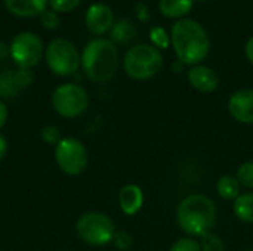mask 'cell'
Segmentation results:
<instances>
[{
	"instance_id": "obj_1",
	"label": "cell",
	"mask_w": 253,
	"mask_h": 251,
	"mask_svg": "<svg viewBox=\"0 0 253 251\" xmlns=\"http://www.w3.org/2000/svg\"><path fill=\"white\" fill-rule=\"evenodd\" d=\"M170 43L178 61L184 65H199L211 50L209 34L194 19H178L170 30Z\"/></svg>"
},
{
	"instance_id": "obj_2",
	"label": "cell",
	"mask_w": 253,
	"mask_h": 251,
	"mask_svg": "<svg viewBox=\"0 0 253 251\" xmlns=\"http://www.w3.org/2000/svg\"><path fill=\"white\" fill-rule=\"evenodd\" d=\"M218 220V209L212 198L203 194L185 197L176 210V222L179 228L190 237H203L215 228Z\"/></svg>"
},
{
	"instance_id": "obj_3",
	"label": "cell",
	"mask_w": 253,
	"mask_h": 251,
	"mask_svg": "<svg viewBox=\"0 0 253 251\" xmlns=\"http://www.w3.org/2000/svg\"><path fill=\"white\" fill-rule=\"evenodd\" d=\"M82 70L95 83L110 81L119 68V49L111 38L96 37L90 40L82 52Z\"/></svg>"
},
{
	"instance_id": "obj_4",
	"label": "cell",
	"mask_w": 253,
	"mask_h": 251,
	"mask_svg": "<svg viewBox=\"0 0 253 251\" xmlns=\"http://www.w3.org/2000/svg\"><path fill=\"white\" fill-rule=\"evenodd\" d=\"M163 67V55L153 44H135L132 46L125 58L123 68L126 74L133 80H148L154 77Z\"/></svg>"
},
{
	"instance_id": "obj_5",
	"label": "cell",
	"mask_w": 253,
	"mask_h": 251,
	"mask_svg": "<svg viewBox=\"0 0 253 251\" xmlns=\"http://www.w3.org/2000/svg\"><path fill=\"white\" fill-rule=\"evenodd\" d=\"M76 44L65 38L58 37L53 38L44 50V58L49 70L58 77H71L80 68V58Z\"/></svg>"
},
{
	"instance_id": "obj_6",
	"label": "cell",
	"mask_w": 253,
	"mask_h": 251,
	"mask_svg": "<svg viewBox=\"0 0 253 251\" xmlns=\"http://www.w3.org/2000/svg\"><path fill=\"white\" fill-rule=\"evenodd\" d=\"M76 231L79 238L95 247H102L113 241L116 229L113 220L99 212H89L84 213L76 225Z\"/></svg>"
},
{
	"instance_id": "obj_7",
	"label": "cell",
	"mask_w": 253,
	"mask_h": 251,
	"mask_svg": "<svg viewBox=\"0 0 253 251\" xmlns=\"http://www.w3.org/2000/svg\"><path fill=\"white\" fill-rule=\"evenodd\" d=\"M53 109L65 118H76L82 115L89 107V96L84 87L77 83L59 84L52 93Z\"/></svg>"
},
{
	"instance_id": "obj_8",
	"label": "cell",
	"mask_w": 253,
	"mask_h": 251,
	"mask_svg": "<svg viewBox=\"0 0 253 251\" xmlns=\"http://www.w3.org/2000/svg\"><path fill=\"white\" fill-rule=\"evenodd\" d=\"M9 49L10 59L18 68L31 70L44 56V46L42 38L31 31H22L16 34L12 38Z\"/></svg>"
},
{
	"instance_id": "obj_9",
	"label": "cell",
	"mask_w": 253,
	"mask_h": 251,
	"mask_svg": "<svg viewBox=\"0 0 253 251\" xmlns=\"http://www.w3.org/2000/svg\"><path fill=\"white\" fill-rule=\"evenodd\" d=\"M55 160L64 173L77 176L83 173L87 166V151L79 139L62 138L55 146Z\"/></svg>"
},
{
	"instance_id": "obj_10",
	"label": "cell",
	"mask_w": 253,
	"mask_h": 251,
	"mask_svg": "<svg viewBox=\"0 0 253 251\" xmlns=\"http://www.w3.org/2000/svg\"><path fill=\"white\" fill-rule=\"evenodd\" d=\"M84 24L95 36H102L111 31L114 25V13L105 3H92L84 13Z\"/></svg>"
},
{
	"instance_id": "obj_11",
	"label": "cell",
	"mask_w": 253,
	"mask_h": 251,
	"mask_svg": "<svg viewBox=\"0 0 253 251\" xmlns=\"http://www.w3.org/2000/svg\"><path fill=\"white\" fill-rule=\"evenodd\" d=\"M231 117L242 124H253V90L240 89L234 92L228 101Z\"/></svg>"
},
{
	"instance_id": "obj_12",
	"label": "cell",
	"mask_w": 253,
	"mask_h": 251,
	"mask_svg": "<svg viewBox=\"0 0 253 251\" xmlns=\"http://www.w3.org/2000/svg\"><path fill=\"white\" fill-rule=\"evenodd\" d=\"M188 81L200 93H212L219 86V75L211 67L194 65L188 71Z\"/></svg>"
},
{
	"instance_id": "obj_13",
	"label": "cell",
	"mask_w": 253,
	"mask_h": 251,
	"mask_svg": "<svg viewBox=\"0 0 253 251\" xmlns=\"http://www.w3.org/2000/svg\"><path fill=\"white\" fill-rule=\"evenodd\" d=\"M3 4L16 18H34L46 10L49 0H3Z\"/></svg>"
},
{
	"instance_id": "obj_14",
	"label": "cell",
	"mask_w": 253,
	"mask_h": 251,
	"mask_svg": "<svg viewBox=\"0 0 253 251\" xmlns=\"http://www.w3.org/2000/svg\"><path fill=\"white\" fill-rule=\"evenodd\" d=\"M144 204V192L138 185H125L119 192V206L127 216L136 215Z\"/></svg>"
},
{
	"instance_id": "obj_15",
	"label": "cell",
	"mask_w": 253,
	"mask_h": 251,
	"mask_svg": "<svg viewBox=\"0 0 253 251\" xmlns=\"http://www.w3.org/2000/svg\"><path fill=\"white\" fill-rule=\"evenodd\" d=\"M194 6V0H160L159 9L166 18H182L191 12Z\"/></svg>"
},
{
	"instance_id": "obj_16",
	"label": "cell",
	"mask_w": 253,
	"mask_h": 251,
	"mask_svg": "<svg viewBox=\"0 0 253 251\" xmlns=\"http://www.w3.org/2000/svg\"><path fill=\"white\" fill-rule=\"evenodd\" d=\"M240 189H242V185H240V182L237 180L236 176L224 175V176H221L218 179L216 191L227 201H236L237 197L240 195Z\"/></svg>"
},
{
	"instance_id": "obj_17",
	"label": "cell",
	"mask_w": 253,
	"mask_h": 251,
	"mask_svg": "<svg viewBox=\"0 0 253 251\" xmlns=\"http://www.w3.org/2000/svg\"><path fill=\"white\" fill-rule=\"evenodd\" d=\"M236 217L245 223H253V192L240 194L233 204Z\"/></svg>"
},
{
	"instance_id": "obj_18",
	"label": "cell",
	"mask_w": 253,
	"mask_h": 251,
	"mask_svg": "<svg viewBox=\"0 0 253 251\" xmlns=\"http://www.w3.org/2000/svg\"><path fill=\"white\" fill-rule=\"evenodd\" d=\"M135 31L136 30L129 19H120V21L114 22V25L111 28V40L114 43L127 44L133 40Z\"/></svg>"
},
{
	"instance_id": "obj_19",
	"label": "cell",
	"mask_w": 253,
	"mask_h": 251,
	"mask_svg": "<svg viewBox=\"0 0 253 251\" xmlns=\"http://www.w3.org/2000/svg\"><path fill=\"white\" fill-rule=\"evenodd\" d=\"M21 89L15 80V71H3L0 74V96L1 98H12L18 95Z\"/></svg>"
},
{
	"instance_id": "obj_20",
	"label": "cell",
	"mask_w": 253,
	"mask_h": 251,
	"mask_svg": "<svg viewBox=\"0 0 253 251\" xmlns=\"http://www.w3.org/2000/svg\"><path fill=\"white\" fill-rule=\"evenodd\" d=\"M202 251H225V244L221 237L213 232H209L200 238Z\"/></svg>"
},
{
	"instance_id": "obj_21",
	"label": "cell",
	"mask_w": 253,
	"mask_h": 251,
	"mask_svg": "<svg viewBox=\"0 0 253 251\" xmlns=\"http://www.w3.org/2000/svg\"><path fill=\"white\" fill-rule=\"evenodd\" d=\"M150 40L157 49H168L170 43V36L163 27H153L150 30Z\"/></svg>"
},
{
	"instance_id": "obj_22",
	"label": "cell",
	"mask_w": 253,
	"mask_h": 251,
	"mask_svg": "<svg viewBox=\"0 0 253 251\" xmlns=\"http://www.w3.org/2000/svg\"><path fill=\"white\" fill-rule=\"evenodd\" d=\"M237 180L240 182L242 186L253 189V161H246L237 169L236 175Z\"/></svg>"
},
{
	"instance_id": "obj_23",
	"label": "cell",
	"mask_w": 253,
	"mask_h": 251,
	"mask_svg": "<svg viewBox=\"0 0 253 251\" xmlns=\"http://www.w3.org/2000/svg\"><path fill=\"white\" fill-rule=\"evenodd\" d=\"M82 0H49V6L56 13H70L80 6Z\"/></svg>"
},
{
	"instance_id": "obj_24",
	"label": "cell",
	"mask_w": 253,
	"mask_h": 251,
	"mask_svg": "<svg viewBox=\"0 0 253 251\" xmlns=\"http://www.w3.org/2000/svg\"><path fill=\"white\" fill-rule=\"evenodd\" d=\"M40 24L43 28L46 30H56L59 25H61V18H59V13H56L55 10L52 9H46L40 16Z\"/></svg>"
},
{
	"instance_id": "obj_25",
	"label": "cell",
	"mask_w": 253,
	"mask_h": 251,
	"mask_svg": "<svg viewBox=\"0 0 253 251\" xmlns=\"http://www.w3.org/2000/svg\"><path fill=\"white\" fill-rule=\"evenodd\" d=\"M169 251H202V247H200V243L196 241L193 237H187L173 243V246Z\"/></svg>"
},
{
	"instance_id": "obj_26",
	"label": "cell",
	"mask_w": 253,
	"mask_h": 251,
	"mask_svg": "<svg viewBox=\"0 0 253 251\" xmlns=\"http://www.w3.org/2000/svg\"><path fill=\"white\" fill-rule=\"evenodd\" d=\"M40 136H42V141L46 142V143H50V145H58L59 141L62 139L61 138V132L58 127L55 126H44L42 130H40Z\"/></svg>"
},
{
	"instance_id": "obj_27",
	"label": "cell",
	"mask_w": 253,
	"mask_h": 251,
	"mask_svg": "<svg viewBox=\"0 0 253 251\" xmlns=\"http://www.w3.org/2000/svg\"><path fill=\"white\" fill-rule=\"evenodd\" d=\"M113 243L120 251H127L129 249H132V246H133V238H132V235L129 232L120 231V232L114 234Z\"/></svg>"
},
{
	"instance_id": "obj_28",
	"label": "cell",
	"mask_w": 253,
	"mask_h": 251,
	"mask_svg": "<svg viewBox=\"0 0 253 251\" xmlns=\"http://www.w3.org/2000/svg\"><path fill=\"white\" fill-rule=\"evenodd\" d=\"M15 80H16V84L19 89H25L28 87L33 80H34V75L31 72V70H25V68H18L15 71Z\"/></svg>"
},
{
	"instance_id": "obj_29",
	"label": "cell",
	"mask_w": 253,
	"mask_h": 251,
	"mask_svg": "<svg viewBox=\"0 0 253 251\" xmlns=\"http://www.w3.org/2000/svg\"><path fill=\"white\" fill-rule=\"evenodd\" d=\"M135 13L138 16V19H141L142 22L150 19V10H148V6L144 1H138L135 4Z\"/></svg>"
},
{
	"instance_id": "obj_30",
	"label": "cell",
	"mask_w": 253,
	"mask_h": 251,
	"mask_svg": "<svg viewBox=\"0 0 253 251\" xmlns=\"http://www.w3.org/2000/svg\"><path fill=\"white\" fill-rule=\"evenodd\" d=\"M7 115H9V111H7V107L3 101H0V129L6 124L7 121Z\"/></svg>"
},
{
	"instance_id": "obj_31",
	"label": "cell",
	"mask_w": 253,
	"mask_h": 251,
	"mask_svg": "<svg viewBox=\"0 0 253 251\" xmlns=\"http://www.w3.org/2000/svg\"><path fill=\"white\" fill-rule=\"evenodd\" d=\"M245 53H246V58L249 59V62L253 64V37H251L248 41H246V46H245Z\"/></svg>"
},
{
	"instance_id": "obj_32",
	"label": "cell",
	"mask_w": 253,
	"mask_h": 251,
	"mask_svg": "<svg viewBox=\"0 0 253 251\" xmlns=\"http://www.w3.org/2000/svg\"><path fill=\"white\" fill-rule=\"evenodd\" d=\"M6 58H10V49L7 44L1 43L0 41V61L1 59H6Z\"/></svg>"
},
{
	"instance_id": "obj_33",
	"label": "cell",
	"mask_w": 253,
	"mask_h": 251,
	"mask_svg": "<svg viewBox=\"0 0 253 251\" xmlns=\"http://www.w3.org/2000/svg\"><path fill=\"white\" fill-rule=\"evenodd\" d=\"M7 152V143H6V139L0 135V163L3 161L4 155Z\"/></svg>"
},
{
	"instance_id": "obj_34",
	"label": "cell",
	"mask_w": 253,
	"mask_h": 251,
	"mask_svg": "<svg viewBox=\"0 0 253 251\" xmlns=\"http://www.w3.org/2000/svg\"><path fill=\"white\" fill-rule=\"evenodd\" d=\"M194 1H208V0H194Z\"/></svg>"
},
{
	"instance_id": "obj_35",
	"label": "cell",
	"mask_w": 253,
	"mask_h": 251,
	"mask_svg": "<svg viewBox=\"0 0 253 251\" xmlns=\"http://www.w3.org/2000/svg\"><path fill=\"white\" fill-rule=\"evenodd\" d=\"M245 251H253V250H245Z\"/></svg>"
}]
</instances>
